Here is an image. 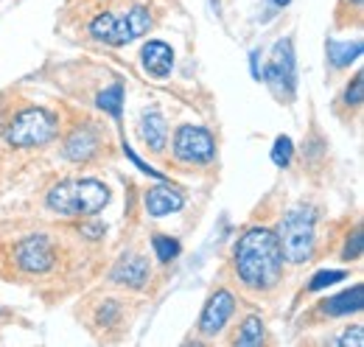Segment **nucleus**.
<instances>
[{
    "mask_svg": "<svg viewBox=\"0 0 364 347\" xmlns=\"http://www.w3.org/2000/svg\"><path fill=\"white\" fill-rule=\"evenodd\" d=\"M350 3H362V0H350Z\"/></svg>",
    "mask_w": 364,
    "mask_h": 347,
    "instance_id": "obj_29",
    "label": "nucleus"
},
{
    "mask_svg": "<svg viewBox=\"0 0 364 347\" xmlns=\"http://www.w3.org/2000/svg\"><path fill=\"white\" fill-rule=\"evenodd\" d=\"M339 345H342V347H364L362 325H353V328H348V331L339 336Z\"/></svg>",
    "mask_w": 364,
    "mask_h": 347,
    "instance_id": "obj_24",
    "label": "nucleus"
},
{
    "mask_svg": "<svg viewBox=\"0 0 364 347\" xmlns=\"http://www.w3.org/2000/svg\"><path fill=\"white\" fill-rule=\"evenodd\" d=\"M261 82L272 87L277 98H291L297 90V59H294V43L289 37L277 40L272 56L267 62V70L261 73Z\"/></svg>",
    "mask_w": 364,
    "mask_h": 347,
    "instance_id": "obj_6",
    "label": "nucleus"
},
{
    "mask_svg": "<svg viewBox=\"0 0 364 347\" xmlns=\"http://www.w3.org/2000/svg\"><path fill=\"white\" fill-rule=\"evenodd\" d=\"M85 233L92 235V238H98V235H104V227H98V224H90V227H85Z\"/></svg>",
    "mask_w": 364,
    "mask_h": 347,
    "instance_id": "obj_27",
    "label": "nucleus"
},
{
    "mask_svg": "<svg viewBox=\"0 0 364 347\" xmlns=\"http://www.w3.org/2000/svg\"><path fill=\"white\" fill-rule=\"evenodd\" d=\"M258 59H261V50H258V48L250 50V70H252V79H255V82H261V62H258Z\"/></svg>",
    "mask_w": 364,
    "mask_h": 347,
    "instance_id": "obj_26",
    "label": "nucleus"
},
{
    "mask_svg": "<svg viewBox=\"0 0 364 347\" xmlns=\"http://www.w3.org/2000/svg\"><path fill=\"white\" fill-rule=\"evenodd\" d=\"M328 59H331V68L342 70V68H350L356 59H362L364 45L362 40H353V43H339V40H328Z\"/></svg>",
    "mask_w": 364,
    "mask_h": 347,
    "instance_id": "obj_16",
    "label": "nucleus"
},
{
    "mask_svg": "<svg viewBox=\"0 0 364 347\" xmlns=\"http://www.w3.org/2000/svg\"><path fill=\"white\" fill-rule=\"evenodd\" d=\"M235 311V297L230 294L228 289H219L216 294H210V300L202 308V316H199V333L202 336H216L225 331L228 319Z\"/></svg>",
    "mask_w": 364,
    "mask_h": 347,
    "instance_id": "obj_8",
    "label": "nucleus"
},
{
    "mask_svg": "<svg viewBox=\"0 0 364 347\" xmlns=\"http://www.w3.org/2000/svg\"><path fill=\"white\" fill-rule=\"evenodd\" d=\"M149 28H151V11L146 6H132L124 14H112V11L95 14L90 23V37L112 48H121L135 43Z\"/></svg>",
    "mask_w": 364,
    "mask_h": 347,
    "instance_id": "obj_3",
    "label": "nucleus"
},
{
    "mask_svg": "<svg viewBox=\"0 0 364 347\" xmlns=\"http://www.w3.org/2000/svg\"><path fill=\"white\" fill-rule=\"evenodd\" d=\"M264 342V322L261 316H247L241 325V333L235 336V345L241 347H255Z\"/></svg>",
    "mask_w": 364,
    "mask_h": 347,
    "instance_id": "obj_18",
    "label": "nucleus"
},
{
    "mask_svg": "<svg viewBox=\"0 0 364 347\" xmlns=\"http://www.w3.org/2000/svg\"><path fill=\"white\" fill-rule=\"evenodd\" d=\"M238 280L252 292H267L280 283L283 274V252L277 244V235L267 227L247 230L232 252Z\"/></svg>",
    "mask_w": 364,
    "mask_h": 347,
    "instance_id": "obj_1",
    "label": "nucleus"
},
{
    "mask_svg": "<svg viewBox=\"0 0 364 347\" xmlns=\"http://www.w3.org/2000/svg\"><path fill=\"white\" fill-rule=\"evenodd\" d=\"M322 305V314L325 316H345V314H356L364 308V286H353L336 297H328Z\"/></svg>",
    "mask_w": 364,
    "mask_h": 347,
    "instance_id": "obj_15",
    "label": "nucleus"
},
{
    "mask_svg": "<svg viewBox=\"0 0 364 347\" xmlns=\"http://www.w3.org/2000/svg\"><path fill=\"white\" fill-rule=\"evenodd\" d=\"M98 107L104 112H109L115 121H121V110H124V85L115 82L112 87H107L101 95H98Z\"/></svg>",
    "mask_w": 364,
    "mask_h": 347,
    "instance_id": "obj_17",
    "label": "nucleus"
},
{
    "mask_svg": "<svg viewBox=\"0 0 364 347\" xmlns=\"http://www.w3.org/2000/svg\"><path fill=\"white\" fill-rule=\"evenodd\" d=\"M143 202H146V213H149L151 218L171 216V213H177V210L185 208V196H182L177 188L166 185V182L149 188V193H146Z\"/></svg>",
    "mask_w": 364,
    "mask_h": 347,
    "instance_id": "obj_11",
    "label": "nucleus"
},
{
    "mask_svg": "<svg viewBox=\"0 0 364 347\" xmlns=\"http://www.w3.org/2000/svg\"><path fill=\"white\" fill-rule=\"evenodd\" d=\"M101 151V137L92 127H76L62 146V157L70 163H87Z\"/></svg>",
    "mask_w": 364,
    "mask_h": 347,
    "instance_id": "obj_10",
    "label": "nucleus"
},
{
    "mask_svg": "<svg viewBox=\"0 0 364 347\" xmlns=\"http://www.w3.org/2000/svg\"><path fill=\"white\" fill-rule=\"evenodd\" d=\"M362 255V230H356L353 233V241L348 238V247H345V252H342V258L345 260H353Z\"/></svg>",
    "mask_w": 364,
    "mask_h": 347,
    "instance_id": "obj_25",
    "label": "nucleus"
},
{
    "mask_svg": "<svg viewBox=\"0 0 364 347\" xmlns=\"http://www.w3.org/2000/svg\"><path fill=\"white\" fill-rule=\"evenodd\" d=\"M140 62H143V70L154 79H166L171 76L174 70V50L171 45H166L163 40H149L140 50Z\"/></svg>",
    "mask_w": 364,
    "mask_h": 347,
    "instance_id": "obj_12",
    "label": "nucleus"
},
{
    "mask_svg": "<svg viewBox=\"0 0 364 347\" xmlns=\"http://www.w3.org/2000/svg\"><path fill=\"white\" fill-rule=\"evenodd\" d=\"M140 137H143V143H146L154 154H163V151H166V143H168V124H166V118H163L157 110H143V115H140Z\"/></svg>",
    "mask_w": 364,
    "mask_h": 347,
    "instance_id": "obj_14",
    "label": "nucleus"
},
{
    "mask_svg": "<svg viewBox=\"0 0 364 347\" xmlns=\"http://www.w3.org/2000/svg\"><path fill=\"white\" fill-rule=\"evenodd\" d=\"M345 277H348L345 269H322V272H317V274L311 277L309 289H311V292H322V289H331L333 283H342Z\"/></svg>",
    "mask_w": 364,
    "mask_h": 347,
    "instance_id": "obj_21",
    "label": "nucleus"
},
{
    "mask_svg": "<svg viewBox=\"0 0 364 347\" xmlns=\"http://www.w3.org/2000/svg\"><path fill=\"white\" fill-rule=\"evenodd\" d=\"M124 154H127V157H129V160L135 163V166H137V171H143V174H146V176H154V179H160V182H166V174H163V171H157V169H151V166H146V163H143V160L137 157L135 151H132V146H129V143H124Z\"/></svg>",
    "mask_w": 364,
    "mask_h": 347,
    "instance_id": "obj_23",
    "label": "nucleus"
},
{
    "mask_svg": "<svg viewBox=\"0 0 364 347\" xmlns=\"http://www.w3.org/2000/svg\"><path fill=\"white\" fill-rule=\"evenodd\" d=\"M59 134V121L53 112L43 107H28L14 121L6 127V140L14 149H31V146H46Z\"/></svg>",
    "mask_w": 364,
    "mask_h": 347,
    "instance_id": "obj_5",
    "label": "nucleus"
},
{
    "mask_svg": "<svg viewBox=\"0 0 364 347\" xmlns=\"http://www.w3.org/2000/svg\"><path fill=\"white\" fill-rule=\"evenodd\" d=\"M291 157H294V143H291V137H289V134H277L272 143V163L277 169H286V166L291 163Z\"/></svg>",
    "mask_w": 364,
    "mask_h": 347,
    "instance_id": "obj_20",
    "label": "nucleus"
},
{
    "mask_svg": "<svg viewBox=\"0 0 364 347\" xmlns=\"http://www.w3.org/2000/svg\"><path fill=\"white\" fill-rule=\"evenodd\" d=\"M14 258H17V266L23 272H48L53 266V250H50V241L46 235H28L17 244L14 250Z\"/></svg>",
    "mask_w": 364,
    "mask_h": 347,
    "instance_id": "obj_9",
    "label": "nucleus"
},
{
    "mask_svg": "<svg viewBox=\"0 0 364 347\" xmlns=\"http://www.w3.org/2000/svg\"><path fill=\"white\" fill-rule=\"evenodd\" d=\"M174 157L180 163L191 166H205L216 157V137L205 127H193V124H182L174 132Z\"/></svg>",
    "mask_w": 364,
    "mask_h": 347,
    "instance_id": "obj_7",
    "label": "nucleus"
},
{
    "mask_svg": "<svg viewBox=\"0 0 364 347\" xmlns=\"http://www.w3.org/2000/svg\"><path fill=\"white\" fill-rule=\"evenodd\" d=\"M314 208L309 205H297L294 210H289L283 216L280 224V235H277V244H280V252L289 263H306L314 252Z\"/></svg>",
    "mask_w": 364,
    "mask_h": 347,
    "instance_id": "obj_4",
    "label": "nucleus"
},
{
    "mask_svg": "<svg viewBox=\"0 0 364 347\" xmlns=\"http://www.w3.org/2000/svg\"><path fill=\"white\" fill-rule=\"evenodd\" d=\"M364 101V76L362 73H356L353 76V82L348 85V90H345V104L348 107H353V110H359Z\"/></svg>",
    "mask_w": 364,
    "mask_h": 347,
    "instance_id": "obj_22",
    "label": "nucleus"
},
{
    "mask_svg": "<svg viewBox=\"0 0 364 347\" xmlns=\"http://www.w3.org/2000/svg\"><path fill=\"white\" fill-rule=\"evenodd\" d=\"M109 205V188L98 179H65L50 188L48 208L59 216H95Z\"/></svg>",
    "mask_w": 364,
    "mask_h": 347,
    "instance_id": "obj_2",
    "label": "nucleus"
},
{
    "mask_svg": "<svg viewBox=\"0 0 364 347\" xmlns=\"http://www.w3.org/2000/svg\"><path fill=\"white\" fill-rule=\"evenodd\" d=\"M112 283L118 286H129V289H143L151 277V269H149V260L140 258V255H124V258L115 263V269L109 272Z\"/></svg>",
    "mask_w": 364,
    "mask_h": 347,
    "instance_id": "obj_13",
    "label": "nucleus"
},
{
    "mask_svg": "<svg viewBox=\"0 0 364 347\" xmlns=\"http://www.w3.org/2000/svg\"><path fill=\"white\" fill-rule=\"evenodd\" d=\"M151 247H154V255L160 263H171V260H177L180 255V241L177 238H171V235H163V233H157L154 238H151Z\"/></svg>",
    "mask_w": 364,
    "mask_h": 347,
    "instance_id": "obj_19",
    "label": "nucleus"
},
{
    "mask_svg": "<svg viewBox=\"0 0 364 347\" xmlns=\"http://www.w3.org/2000/svg\"><path fill=\"white\" fill-rule=\"evenodd\" d=\"M269 3H272L274 9H286V6L291 3V0H269Z\"/></svg>",
    "mask_w": 364,
    "mask_h": 347,
    "instance_id": "obj_28",
    "label": "nucleus"
}]
</instances>
